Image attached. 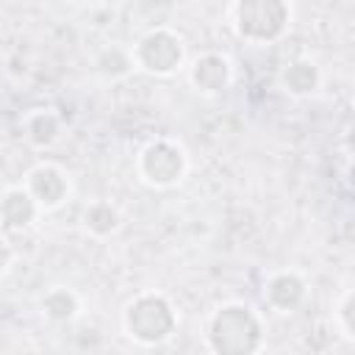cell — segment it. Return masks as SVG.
Listing matches in <instances>:
<instances>
[{
	"mask_svg": "<svg viewBox=\"0 0 355 355\" xmlns=\"http://www.w3.org/2000/svg\"><path fill=\"white\" fill-rule=\"evenodd\" d=\"M202 341L211 355H261L266 347V322L255 305L225 300L208 311Z\"/></svg>",
	"mask_w": 355,
	"mask_h": 355,
	"instance_id": "obj_1",
	"label": "cell"
},
{
	"mask_svg": "<svg viewBox=\"0 0 355 355\" xmlns=\"http://www.w3.org/2000/svg\"><path fill=\"white\" fill-rule=\"evenodd\" d=\"M119 324H122V333L133 344L161 347L164 341H169L175 336L180 316L166 294H161L155 288H144L125 302V308L119 313Z\"/></svg>",
	"mask_w": 355,
	"mask_h": 355,
	"instance_id": "obj_2",
	"label": "cell"
},
{
	"mask_svg": "<svg viewBox=\"0 0 355 355\" xmlns=\"http://www.w3.org/2000/svg\"><path fill=\"white\" fill-rule=\"evenodd\" d=\"M225 19L236 39L261 47L275 44L288 33L294 6L288 0H236L225 8Z\"/></svg>",
	"mask_w": 355,
	"mask_h": 355,
	"instance_id": "obj_3",
	"label": "cell"
},
{
	"mask_svg": "<svg viewBox=\"0 0 355 355\" xmlns=\"http://www.w3.org/2000/svg\"><path fill=\"white\" fill-rule=\"evenodd\" d=\"M130 55L136 72L150 78H172L186 67V42L175 28L153 25L130 44Z\"/></svg>",
	"mask_w": 355,
	"mask_h": 355,
	"instance_id": "obj_4",
	"label": "cell"
},
{
	"mask_svg": "<svg viewBox=\"0 0 355 355\" xmlns=\"http://www.w3.org/2000/svg\"><path fill=\"white\" fill-rule=\"evenodd\" d=\"M189 172V153L178 139H150L136 155V175L144 186L166 191L175 189Z\"/></svg>",
	"mask_w": 355,
	"mask_h": 355,
	"instance_id": "obj_5",
	"label": "cell"
},
{
	"mask_svg": "<svg viewBox=\"0 0 355 355\" xmlns=\"http://www.w3.org/2000/svg\"><path fill=\"white\" fill-rule=\"evenodd\" d=\"M25 191L33 197L42 214L58 211L72 197V178L69 172L55 161H39L33 164L22 178Z\"/></svg>",
	"mask_w": 355,
	"mask_h": 355,
	"instance_id": "obj_6",
	"label": "cell"
},
{
	"mask_svg": "<svg viewBox=\"0 0 355 355\" xmlns=\"http://www.w3.org/2000/svg\"><path fill=\"white\" fill-rule=\"evenodd\" d=\"M183 72H186V83L200 97H219L233 83V61L227 53H219V50H205L194 55L183 67Z\"/></svg>",
	"mask_w": 355,
	"mask_h": 355,
	"instance_id": "obj_7",
	"label": "cell"
},
{
	"mask_svg": "<svg viewBox=\"0 0 355 355\" xmlns=\"http://www.w3.org/2000/svg\"><path fill=\"white\" fill-rule=\"evenodd\" d=\"M261 297L272 313H294L308 297V280L297 269H277L263 280Z\"/></svg>",
	"mask_w": 355,
	"mask_h": 355,
	"instance_id": "obj_8",
	"label": "cell"
},
{
	"mask_svg": "<svg viewBox=\"0 0 355 355\" xmlns=\"http://www.w3.org/2000/svg\"><path fill=\"white\" fill-rule=\"evenodd\" d=\"M277 86L294 100L313 97L322 89V67L308 55H294L280 67Z\"/></svg>",
	"mask_w": 355,
	"mask_h": 355,
	"instance_id": "obj_9",
	"label": "cell"
},
{
	"mask_svg": "<svg viewBox=\"0 0 355 355\" xmlns=\"http://www.w3.org/2000/svg\"><path fill=\"white\" fill-rule=\"evenodd\" d=\"M42 216L33 197L25 191V186H8L0 191V227L6 233H22L36 225Z\"/></svg>",
	"mask_w": 355,
	"mask_h": 355,
	"instance_id": "obj_10",
	"label": "cell"
},
{
	"mask_svg": "<svg viewBox=\"0 0 355 355\" xmlns=\"http://www.w3.org/2000/svg\"><path fill=\"white\" fill-rule=\"evenodd\" d=\"M19 130H22V139L33 150H50L53 144H58V139L64 133V119L55 108L39 105V108H31L22 114Z\"/></svg>",
	"mask_w": 355,
	"mask_h": 355,
	"instance_id": "obj_11",
	"label": "cell"
},
{
	"mask_svg": "<svg viewBox=\"0 0 355 355\" xmlns=\"http://www.w3.org/2000/svg\"><path fill=\"white\" fill-rule=\"evenodd\" d=\"M39 313L47 319V322H55V324H72L75 319H80L83 313V300L80 294L72 288V286H50L44 288V294L39 297Z\"/></svg>",
	"mask_w": 355,
	"mask_h": 355,
	"instance_id": "obj_12",
	"label": "cell"
},
{
	"mask_svg": "<svg viewBox=\"0 0 355 355\" xmlns=\"http://www.w3.org/2000/svg\"><path fill=\"white\" fill-rule=\"evenodd\" d=\"M122 225V214L111 200H92L80 211V227L92 239H111Z\"/></svg>",
	"mask_w": 355,
	"mask_h": 355,
	"instance_id": "obj_13",
	"label": "cell"
},
{
	"mask_svg": "<svg viewBox=\"0 0 355 355\" xmlns=\"http://www.w3.org/2000/svg\"><path fill=\"white\" fill-rule=\"evenodd\" d=\"M92 69L103 78V80H122L133 72V55H130V47L128 44H119V42H111L105 47H100L94 53V61H92Z\"/></svg>",
	"mask_w": 355,
	"mask_h": 355,
	"instance_id": "obj_14",
	"label": "cell"
},
{
	"mask_svg": "<svg viewBox=\"0 0 355 355\" xmlns=\"http://www.w3.org/2000/svg\"><path fill=\"white\" fill-rule=\"evenodd\" d=\"M333 327L338 330V336L347 344L355 341V288H349V286L333 302Z\"/></svg>",
	"mask_w": 355,
	"mask_h": 355,
	"instance_id": "obj_15",
	"label": "cell"
},
{
	"mask_svg": "<svg viewBox=\"0 0 355 355\" xmlns=\"http://www.w3.org/2000/svg\"><path fill=\"white\" fill-rule=\"evenodd\" d=\"M11 263H14V247L6 239H0V275H6Z\"/></svg>",
	"mask_w": 355,
	"mask_h": 355,
	"instance_id": "obj_16",
	"label": "cell"
}]
</instances>
